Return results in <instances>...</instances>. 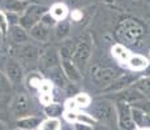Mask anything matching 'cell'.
<instances>
[{"label":"cell","mask_w":150,"mask_h":130,"mask_svg":"<svg viewBox=\"0 0 150 130\" xmlns=\"http://www.w3.org/2000/svg\"><path fill=\"white\" fill-rule=\"evenodd\" d=\"M91 115L97 118L98 122L111 125L115 120L117 121L116 105L110 100H98L91 107Z\"/></svg>","instance_id":"1"},{"label":"cell","mask_w":150,"mask_h":130,"mask_svg":"<svg viewBox=\"0 0 150 130\" xmlns=\"http://www.w3.org/2000/svg\"><path fill=\"white\" fill-rule=\"evenodd\" d=\"M47 12V8L41 4H30L25 9V12L20 16V25L29 31L33 26L41 22L42 16Z\"/></svg>","instance_id":"2"},{"label":"cell","mask_w":150,"mask_h":130,"mask_svg":"<svg viewBox=\"0 0 150 130\" xmlns=\"http://www.w3.org/2000/svg\"><path fill=\"white\" fill-rule=\"evenodd\" d=\"M116 113H117V125L122 130H134L133 117H132V105L123 100H116Z\"/></svg>","instance_id":"3"},{"label":"cell","mask_w":150,"mask_h":130,"mask_svg":"<svg viewBox=\"0 0 150 130\" xmlns=\"http://www.w3.org/2000/svg\"><path fill=\"white\" fill-rule=\"evenodd\" d=\"M91 51H93V44H91V40L90 39L81 40V42L76 46V48H74L72 60L74 61V64L79 66V69L81 72L86 68L89 60H90Z\"/></svg>","instance_id":"4"},{"label":"cell","mask_w":150,"mask_h":130,"mask_svg":"<svg viewBox=\"0 0 150 130\" xmlns=\"http://www.w3.org/2000/svg\"><path fill=\"white\" fill-rule=\"evenodd\" d=\"M4 73L7 79L13 85H18L24 81L25 73H24V68H22L20 60L17 59H8L5 61L4 66Z\"/></svg>","instance_id":"5"},{"label":"cell","mask_w":150,"mask_h":130,"mask_svg":"<svg viewBox=\"0 0 150 130\" xmlns=\"http://www.w3.org/2000/svg\"><path fill=\"white\" fill-rule=\"evenodd\" d=\"M17 52V60L24 61L26 64H34L38 60H41L42 52L37 46L30 44V43H25V44H20V47L16 50Z\"/></svg>","instance_id":"6"},{"label":"cell","mask_w":150,"mask_h":130,"mask_svg":"<svg viewBox=\"0 0 150 130\" xmlns=\"http://www.w3.org/2000/svg\"><path fill=\"white\" fill-rule=\"evenodd\" d=\"M117 77L116 72L111 68H100V66H96L91 69V81L94 85L100 86V87H107L110 83Z\"/></svg>","instance_id":"7"},{"label":"cell","mask_w":150,"mask_h":130,"mask_svg":"<svg viewBox=\"0 0 150 130\" xmlns=\"http://www.w3.org/2000/svg\"><path fill=\"white\" fill-rule=\"evenodd\" d=\"M136 81H137L136 77L132 76V74H129V73L122 74V76H117L115 78L107 87L103 89L102 92H111V94L114 92L115 94V92L123 91V90H125V89H128L131 85H133Z\"/></svg>","instance_id":"8"},{"label":"cell","mask_w":150,"mask_h":130,"mask_svg":"<svg viewBox=\"0 0 150 130\" xmlns=\"http://www.w3.org/2000/svg\"><path fill=\"white\" fill-rule=\"evenodd\" d=\"M30 100L28 95L25 94H17L11 102V111L16 117L21 118L28 116L29 109H30Z\"/></svg>","instance_id":"9"},{"label":"cell","mask_w":150,"mask_h":130,"mask_svg":"<svg viewBox=\"0 0 150 130\" xmlns=\"http://www.w3.org/2000/svg\"><path fill=\"white\" fill-rule=\"evenodd\" d=\"M39 61L42 63V65L45 66L46 69L50 70V69L62 65V56H60V52L57 51L56 48L51 47V48H47V50H45L42 52Z\"/></svg>","instance_id":"10"},{"label":"cell","mask_w":150,"mask_h":130,"mask_svg":"<svg viewBox=\"0 0 150 130\" xmlns=\"http://www.w3.org/2000/svg\"><path fill=\"white\" fill-rule=\"evenodd\" d=\"M62 68L71 82H73V83L81 82L82 72L80 70L79 66L74 64V61L72 59H62Z\"/></svg>","instance_id":"11"},{"label":"cell","mask_w":150,"mask_h":130,"mask_svg":"<svg viewBox=\"0 0 150 130\" xmlns=\"http://www.w3.org/2000/svg\"><path fill=\"white\" fill-rule=\"evenodd\" d=\"M29 34H30V38H33L37 42L46 43L51 38V27L46 26L42 22H38L35 26H33L29 30Z\"/></svg>","instance_id":"12"},{"label":"cell","mask_w":150,"mask_h":130,"mask_svg":"<svg viewBox=\"0 0 150 130\" xmlns=\"http://www.w3.org/2000/svg\"><path fill=\"white\" fill-rule=\"evenodd\" d=\"M9 35L12 42H14L16 44H25L29 42L30 34L25 27H22L21 25H12L9 27Z\"/></svg>","instance_id":"13"},{"label":"cell","mask_w":150,"mask_h":130,"mask_svg":"<svg viewBox=\"0 0 150 130\" xmlns=\"http://www.w3.org/2000/svg\"><path fill=\"white\" fill-rule=\"evenodd\" d=\"M29 5H30V3L28 0H4L1 3V8L4 11L12 12V13H18V14L24 13Z\"/></svg>","instance_id":"14"},{"label":"cell","mask_w":150,"mask_h":130,"mask_svg":"<svg viewBox=\"0 0 150 130\" xmlns=\"http://www.w3.org/2000/svg\"><path fill=\"white\" fill-rule=\"evenodd\" d=\"M132 117H133L136 128H140V129L150 128V115L145 113L142 109L132 105Z\"/></svg>","instance_id":"15"},{"label":"cell","mask_w":150,"mask_h":130,"mask_svg":"<svg viewBox=\"0 0 150 130\" xmlns=\"http://www.w3.org/2000/svg\"><path fill=\"white\" fill-rule=\"evenodd\" d=\"M50 79L52 81V83H55V85H56L57 87H60V89H65L69 85L68 83L69 79H68V77L65 76L62 65L50 69Z\"/></svg>","instance_id":"16"},{"label":"cell","mask_w":150,"mask_h":130,"mask_svg":"<svg viewBox=\"0 0 150 130\" xmlns=\"http://www.w3.org/2000/svg\"><path fill=\"white\" fill-rule=\"evenodd\" d=\"M42 124V120L37 116H25L21 117L16 121V128L22 129V130H33L39 128Z\"/></svg>","instance_id":"17"},{"label":"cell","mask_w":150,"mask_h":130,"mask_svg":"<svg viewBox=\"0 0 150 130\" xmlns=\"http://www.w3.org/2000/svg\"><path fill=\"white\" fill-rule=\"evenodd\" d=\"M127 63H128L129 68L133 69V70H145L149 66V60L142 55H137V53L131 55V57H129V60Z\"/></svg>","instance_id":"18"},{"label":"cell","mask_w":150,"mask_h":130,"mask_svg":"<svg viewBox=\"0 0 150 130\" xmlns=\"http://www.w3.org/2000/svg\"><path fill=\"white\" fill-rule=\"evenodd\" d=\"M71 34V21L68 20H62L59 21L55 26V35L57 39L60 40H65Z\"/></svg>","instance_id":"19"},{"label":"cell","mask_w":150,"mask_h":130,"mask_svg":"<svg viewBox=\"0 0 150 130\" xmlns=\"http://www.w3.org/2000/svg\"><path fill=\"white\" fill-rule=\"evenodd\" d=\"M133 87L140 91L146 99L150 100V76L138 78L136 82L133 83Z\"/></svg>","instance_id":"20"},{"label":"cell","mask_w":150,"mask_h":130,"mask_svg":"<svg viewBox=\"0 0 150 130\" xmlns=\"http://www.w3.org/2000/svg\"><path fill=\"white\" fill-rule=\"evenodd\" d=\"M42 81H43L42 74L38 73V72H33V73H30L25 78V85H26L29 90H39Z\"/></svg>","instance_id":"21"},{"label":"cell","mask_w":150,"mask_h":130,"mask_svg":"<svg viewBox=\"0 0 150 130\" xmlns=\"http://www.w3.org/2000/svg\"><path fill=\"white\" fill-rule=\"evenodd\" d=\"M111 52H112V56H115L119 61H122V63L128 61L129 57H131V55H132L128 48H125L123 44H115L114 47H112Z\"/></svg>","instance_id":"22"},{"label":"cell","mask_w":150,"mask_h":130,"mask_svg":"<svg viewBox=\"0 0 150 130\" xmlns=\"http://www.w3.org/2000/svg\"><path fill=\"white\" fill-rule=\"evenodd\" d=\"M45 113L48 118H57L64 115V111L59 103H51L48 105H45Z\"/></svg>","instance_id":"23"},{"label":"cell","mask_w":150,"mask_h":130,"mask_svg":"<svg viewBox=\"0 0 150 130\" xmlns=\"http://www.w3.org/2000/svg\"><path fill=\"white\" fill-rule=\"evenodd\" d=\"M50 12H51V14H52L55 18L57 20V21H62V20H64L65 17H67V14H68V8L65 7V4H62V3H56V4H54L52 7L50 8Z\"/></svg>","instance_id":"24"},{"label":"cell","mask_w":150,"mask_h":130,"mask_svg":"<svg viewBox=\"0 0 150 130\" xmlns=\"http://www.w3.org/2000/svg\"><path fill=\"white\" fill-rule=\"evenodd\" d=\"M74 48H76V46H73V43H72L71 40H63L62 46H60V48H59L62 59H72Z\"/></svg>","instance_id":"25"},{"label":"cell","mask_w":150,"mask_h":130,"mask_svg":"<svg viewBox=\"0 0 150 130\" xmlns=\"http://www.w3.org/2000/svg\"><path fill=\"white\" fill-rule=\"evenodd\" d=\"M76 122H82V124H86L89 126H96L98 125V121L97 118L93 116L91 113H83V112H79L77 113V121Z\"/></svg>","instance_id":"26"},{"label":"cell","mask_w":150,"mask_h":130,"mask_svg":"<svg viewBox=\"0 0 150 130\" xmlns=\"http://www.w3.org/2000/svg\"><path fill=\"white\" fill-rule=\"evenodd\" d=\"M39 130H60V121L57 118H48L46 121H42L39 125Z\"/></svg>","instance_id":"27"},{"label":"cell","mask_w":150,"mask_h":130,"mask_svg":"<svg viewBox=\"0 0 150 130\" xmlns=\"http://www.w3.org/2000/svg\"><path fill=\"white\" fill-rule=\"evenodd\" d=\"M74 100L77 102L79 107H82V108L89 107L90 105V103H91V98L89 96L86 92H77L76 96H74Z\"/></svg>","instance_id":"28"},{"label":"cell","mask_w":150,"mask_h":130,"mask_svg":"<svg viewBox=\"0 0 150 130\" xmlns=\"http://www.w3.org/2000/svg\"><path fill=\"white\" fill-rule=\"evenodd\" d=\"M41 22H42V24H45L46 26H48V27H55V26H56V24H57L59 21L55 18L52 14H51L50 11H47V12H46V13L42 16Z\"/></svg>","instance_id":"29"},{"label":"cell","mask_w":150,"mask_h":130,"mask_svg":"<svg viewBox=\"0 0 150 130\" xmlns=\"http://www.w3.org/2000/svg\"><path fill=\"white\" fill-rule=\"evenodd\" d=\"M9 21H8V17L3 11H0V31L1 34H7L8 29H9Z\"/></svg>","instance_id":"30"},{"label":"cell","mask_w":150,"mask_h":130,"mask_svg":"<svg viewBox=\"0 0 150 130\" xmlns=\"http://www.w3.org/2000/svg\"><path fill=\"white\" fill-rule=\"evenodd\" d=\"M132 105H133V107H137V108L142 109L145 113L150 115V100L146 99V98H145V99L138 100V102H136V103H133Z\"/></svg>","instance_id":"31"},{"label":"cell","mask_w":150,"mask_h":130,"mask_svg":"<svg viewBox=\"0 0 150 130\" xmlns=\"http://www.w3.org/2000/svg\"><path fill=\"white\" fill-rule=\"evenodd\" d=\"M52 86H54V83L51 79H43L38 91L41 92V94H43V92H51L52 91Z\"/></svg>","instance_id":"32"},{"label":"cell","mask_w":150,"mask_h":130,"mask_svg":"<svg viewBox=\"0 0 150 130\" xmlns=\"http://www.w3.org/2000/svg\"><path fill=\"white\" fill-rule=\"evenodd\" d=\"M39 100L43 105H48V104L52 103V94L51 92H43L39 96Z\"/></svg>","instance_id":"33"},{"label":"cell","mask_w":150,"mask_h":130,"mask_svg":"<svg viewBox=\"0 0 150 130\" xmlns=\"http://www.w3.org/2000/svg\"><path fill=\"white\" fill-rule=\"evenodd\" d=\"M65 108H67V111H77L80 107L76 100H74V98H72V99H68L65 102Z\"/></svg>","instance_id":"34"},{"label":"cell","mask_w":150,"mask_h":130,"mask_svg":"<svg viewBox=\"0 0 150 130\" xmlns=\"http://www.w3.org/2000/svg\"><path fill=\"white\" fill-rule=\"evenodd\" d=\"M77 111H65L64 112V117L65 120L69 121V122H76L77 121Z\"/></svg>","instance_id":"35"},{"label":"cell","mask_w":150,"mask_h":130,"mask_svg":"<svg viewBox=\"0 0 150 130\" xmlns=\"http://www.w3.org/2000/svg\"><path fill=\"white\" fill-rule=\"evenodd\" d=\"M74 130H93V126H89L82 122H73Z\"/></svg>","instance_id":"36"},{"label":"cell","mask_w":150,"mask_h":130,"mask_svg":"<svg viewBox=\"0 0 150 130\" xmlns=\"http://www.w3.org/2000/svg\"><path fill=\"white\" fill-rule=\"evenodd\" d=\"M71 17H72V21H80L82 18V12L81 11H73Z\"/></svg>","instance_id":"37"},{"label":"cell","mask_w":150,"mask_h":130,"mask_svg":"<svg viewBox=\"0 0 150 130\" xmlns=\"http://www.w3.org/2000/svg\"><path fill=\"white\" fill-rule=\"evenodd\" d=\"M93 130H110V128L107 125H105V124H102V125H96Z\"/></svg>","instance_id":"38"},{"label":"cell","mask_w":150,"mask_h":130,"mask_svg":"<svg viewBox=\"0 0 150 130\" xmlns=\"http://www.w3.org/2000/svg\"><path fill=\"white\" fill-rule=\"evenodd\" d=\"M69 1V4H72V5H79L80 3H81V0H68Z\"/></svg>","instance_id":"39"},{"label":"cell","mask_w":150,"mask_h":130,"mask_svg":"<svg viewBox=\"0 0 150 130\" xmlns=\"http://www.w3.org/2000/svg\"><path fill=\"white\" fill-rule=\"evenodd\" d=\"M60 130H74V126H71V125H67L64 128H62Z\"/></svg>","instance_id":"40"},{"label":"cell","mask_w":150,"mask_h":130,"mask_svg":"<svg viewBox=\"0 0 150 130\" xmlns=\"http://www.w3.org/2000/svg\"><path fill=\"white\" fill-rule=\"evenodd\" d=\"M0 130H5V124L0 121Z\"/></svg>","instance_id":"41"},{"label":"cell","mask_w":150,"mask_h":130,"mask_svg":"<svg viewBox=\"0 0 150 130\" xmlns=\"http://www.w3.org/2000/svg\"><path fill=\"white\" fill-rule=\"evenodd\" d=\"M137 130H148V129H140V128H137Z\"/></svg>","instance_id":"42"},{"label":"cell","mask_w":150,"mask_h":130,"mask_svg":"<svg viewBox=\"0 0 150 130\" xmlns=\"http://www.w3.org/2000/svg\"><path fill=\"white\" fill-rule=\"evenodd\" d=\"M33 130H39V129H38V128H37V129H33Z\"/></svg>","instance_id":"43"},{"label":"cell","mask_w":150,"mask_h":130,"mask_svg":"<svg viewBox=\"0 0 150 130\" xmlns=\"http://www.w3.org/2000/svg\"><path fill=\"white\" fill-rule=\"evenodd\" d=\"M0 34H1V31H0Z\"/></svg>","instance_id":"44"}]
</instances>
